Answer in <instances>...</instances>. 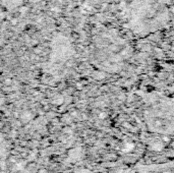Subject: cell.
<instances>
[{"label":"cell","instance_id":"1","mask_svg":"<svg viewBox=\"0 0 174 173\" xmlns=\"http://www.w3.org/2000/svg\"><path fill=\"white\" fill-rule=\"evenodd\" d=\"M166 0H135L130 10V27L135 34H149L168 20Z\"/></svg>","mask_w":174,"mask_h":173}]
</instances>
